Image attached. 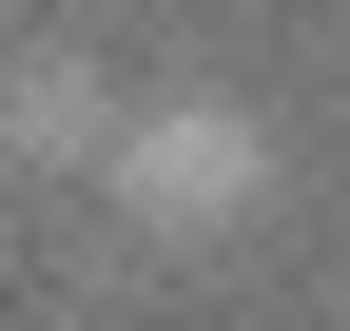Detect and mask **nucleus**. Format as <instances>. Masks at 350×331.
Instances as JSON below:
<instances>
[{"label": "nucleus", "instance_id": "nucleus-1", "mask_svg": "<svg viewBox=\"0 0 350 331\" xmlns=\"http://www.w3.org/2000/svg\"><path fill=\"white\" fill-rule=\"evenodd\" d=\"M98 195H117V234H137V254H234V234L292 195V137H273V98H234V78H175V98L117 117Z\"/></svg>", "mask_w": 350, "mask_h": 331}, {"label": "nucleus", "instance_id": "nucleus-2", "mask_svg": "<svg viewBox=\"0 0 350 331\" xmlns=\"http://www.w3.org/2000/svg\"><path fill=\"white\" fill-rule=\"evenodd\" d=\"M117 117H137V98H117L98 59H59V39H39V59H0V156H20V176H98Z\"/></svg>", "mask_w": 350, "mask_h": 331}]
</instances>
